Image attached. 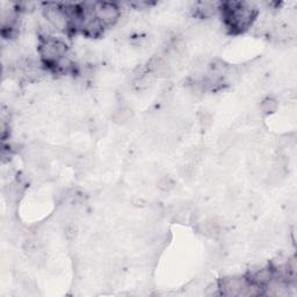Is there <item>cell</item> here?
Here are the masks:
<instances>
[{
  "label": "cell",
  "instance_id": "obj_9",
  "mask_svg": "<svg viewBox=\"0 0 297 297\" xmlns=\"http://www.w3.org/2000/svg\"><path fill=\"white\" fill-rule=\"evenodd\" d=\"M55 155L57 157V159L67 165H75L79 158L76 151H73L70 148H57Z\"/></svg>",
  "mask_w": 297,
  "mask_h": 297
},
{
  "label": "cell",
  "instance_id": "obj_4",
  "mask_svg": "<svg viewBox=\"0 0 297 297\" xmlns=\"http://www.w3.org/2000/svg\"><path fill=\"white\" fill-rule=\"evenodd\" d=\"M250 284L249 281L242 276L224 277L219 283V290L225 296H246Z\"/></svg>",
  "mask_w": 297,
  "mask_h": 297
},
{
  "label": "cell",
  "instance_id": "obj_1",
  "mask_svg": "<svg viewBox=\"0 0 297 297\" xmlns=\"http://www.w3.org/2000/svg\"><path fill=\"white\" fill-rule=\"evenodd\" d=\"M226 20L231 28L237 32H243L252 25L256 18V9L246 3H227Z\"/></svg>",
  "mask_w": 297,
  "mask_h": 297
},
{
  "label": "cell",
  "instance_id": "obj_6",
  "mask_svg": "<svg viewBox=\"0 0 297 297\" xmlns=\"http://www.w3.org/2000/svg\"><path fill=\"white\" fill-rule=\"evenodd\" d=\"M148 70L153 76V78H168L172 73L171 62H169L164 55L155 56L150 60Z\"/></svg>",
  "mask_w": 297,
  "mask_h": 297
},
{
  "label": "cell",
  "instance_id": "obj_16",
  "mask_svg": "<svg viewBox=\"0 0 297 297\" xmlns=\"http://www.w3.org/2000/svg\"><path fill=\"white\" fill-rule=\"evenodd\" d=\"M195 174V164L193 163H187L184 164L183 166L180 167V175L183 176L184 179H192Z\"/></svg>",
  "mask_w": 297,
  "mask_h": 297
},
{
  "label": "cell",
  "instance_id": "obj_2",
  "mask_svg": "<svg viewBox=\"0 0 297 297\" xmlns=\"http://www.w3.org/2000/svg\"><path fill=\"white\" fill-rule=\"evenodd\" d=\"M40 55L47 63L56 64L62 57L67 55V44L58 38H43L40 44Z\"/></svg>",
  "mask_w": 297,
  "mask_h": 297
},
{
  "label": "cell",
  "instance_id": "obj_12",
  "mask_svg": "<svg viewBox=\"0 0 297 297\" xmlns=\"http://www.w3.org/2000/svg\"><path fill=\"white\" fill-rule=\"evenodd\" d=\"M259 108H260L261 114L271 115L277 110V108H279V102H277V100L275 98L268 96V98L262 100Z\"/></svg>",
  "mask_w": 297,
  "mask_h": 297
},
{
  "label": "cell",
  "instance_id": "obj_14",
  "mask_svg": "<svg viewBox=\"0 0 297 297\" xmlns=\"http://www.w3.org/2000/svg\"><path fill=\"white\" fill-rule=\"evenodd\" d=\"M157 186L161 192H171L172 190H174L175 181L169 175H164L160 176L159 180H158Z\"/></svg>",
  "mask_w": 297,
  "mask_h": 297
},
{
  "label": "cell",
  "instance_id": "obj_15",
  "mask_svg": "<svg viewBox=\"0 0 297 297\" xmlns=\"http://www.w3.org/2000/svg\"><path fill=\"white\" fill-rule=\"evenodd\" d=\"M64 236L68 241H73L76 239L77 234H78V226H77L73 222H67L64 224Z\"/></svg>",
  "mask_w": 297,
  "mask_h": 297
},
{
  "label": "cell",
  "instance_id": "obj_13",
  "mask_svg": "<svg viewBox=\"0 0 297 297\" xmlns=\"http://www.w3.org/2000/svg\"><path fill=\"white\" fill-rule=\"evenodd\" d=\"M198 121H199L200 127H201V129L208 130L211 126H213L214 116L209 110L201 109L200 110V113L198 114Z\"/></svg>",
  "mask_w": 297,
  "mask_h": 297
},
{
  "label": "cell",
  "instance_id": "obj_8",
  "mask_svg": "<svg viewBox=\"0 0 297 297\" xmlns=\"http://www.w3.org/2000/svg\"><path fill=\"white\" fill-rule=\"evenodd\" d=\"M22 194H24V191H22L21 185L19 183H11L4 188V196L9 203L19 202Z\"/></svg>",
  "mask_w": 297,
  "mask_h": 297
},
{
  "label": "cell",
  "instance_id": "obj_7",
  "mask_svg": "<svg viewBox=\"0 0 297 297\" xmlns=\"http://www.w3.org/2000/svg\"><path fill=\"white\" fill-rule=\"evenodd\" d=\"M135 113L133 108L130 106L126 105V103H122L116 109L114 110L113 115H111V120H113L114 123H116L118 126H128L130 122L134 121Z\"/></svg>",
  "mask_w": 297,
  "mask_h": 297
},
{
  "label": "cell",
  "instance_id": "obj_10",
  "mask_svg": "<svg viewBox=\"0 0 297 297\" xmlns=\"http://www.w3.org/2000/svg\"><path fill=\"white\" fill-rule=\"evenodd\" d=\"M275 275H274V273L272 269L269 268H260L258 269V271L253 274V281L254 283L257 285H265L267 284L269 281H272Z\"/></svg>",
  "mask_w": 297,
  "mask_h": 297
},
{
  "label": "cell",
  "instance_id": "obj_3",
  "mask_svg": "<svg viewBox=\"0 0 297 297\" xmlns=\"http://www.w3.org/2000/svg\"><path fill=\"white\" fill-rule=\"evenodd\" d=\"M93 14L103 26H111L118 21L121 11L113 3H94Z\"/></svg>",
  "mask_w": 297,
  "mask_h": 297
},
{
  "label": "cell",
  "instance_id": "obj_5",
  "mask_svg": "<svg viewBox=\"0 0 297 297\" xmlns=\"http://www.w3.org/2000/svg\"><path fill=\"white\" fill-rule=\"evenodd\" d=\"M44 19L45 21H48L56 30H65L68 29L70 21L67 13L64 12L63 7L55 4H48L44 7Z\"/></svg>",
  "mask_w": 297,
  "mask_h": 297
},
{
  "label": "cell",
  "instance_id": "obj_11",
  "mask_svg": "<svg viewBox=\"0 0 297 297\" xmlns=\"http://www.w3.org/2000/svg\"><path fill=\"white\" fill-rule=\"evenodd\" d=\"M217 4L210 2H202L196 5V12L201 18H211L217 12Z\"/></svg>",
  "mask_w": 297,
  "mask_h": 297
}]
</instances>
